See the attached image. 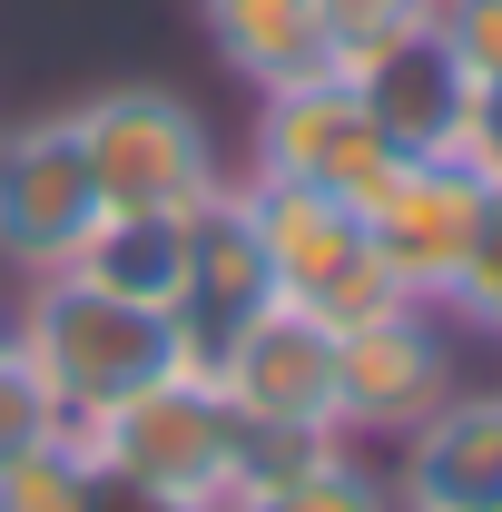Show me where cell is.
<instances>
[{"label":"cell","mask_w":502,"mask_h":512,"mask_svg":"<svg viewBox=\"0 0 502 512\" xmlns=\"http://www.w3.org/2000/svg\"><path fill=\"white\" fill-rule=\"evenodd\" d=\"M10 345H20V365L40 375V394L60 404L69 434H89L109 404H128L138 384H158L168 365H188L178 316L128 306V296H99V286H79L69 266L10 286Z\"/></svg>","instance_id":"cell-1"},{"label":"cell","mask_w":502,"mask_h":512,"mask_svg":"<svg viewBox=\"0 0 502 512\" xmlns=\"http://www.w3.org/2000/svg\"><path fill=\"white\" fill-rule=\"evenodd\" d=\"M79 158L99 207H138V217H197L207 197L237 178V158L217 148V128L188 89L168 79H89L69 99Z\"/></svg>","instance_id":"cell-2"},{"label":"cell","mask_w":502,"mask_h":512,"mask_svg":"<svg viewBox=\"0 0 502 512\" xmlns=\"http://www.w3.org/2000/svg\"><path fill=\"white\" fill-rule=\"evenodd\" d=\"M89 453L119 463V473H138L148 493L207 512L247 473V424L227 414V394H217L207 365H168L158 384H138L128 404H109V414L89 424Z\"/></svg>","instance_id":"cell-3"},{"label":"cell","mask_w":502,"mask_h":512,"mask_svg":"<svg viewBox=\"0 0 502 512\" xmlns=\"http://www.w3.org/2000/svg\"><path fill=\"white\" fill-rule=\"evenodd\" d=\"M207 375L227 394V414L247 424L256 444H345V384H335V325L296 306V296H276V306H256L217 355H207Z\"/></svg>","instance_id":"cell-4"},{"label":"cell","mask_w":502,"mask_h":512,"mask_svg":"<svg viewBox=\"0 0 502 512\" xmlns=\"http://www.w3.org/2000/svg\"><path fill=\"white\" fill-rule=\"evenodd\" d=\"M237 207H247V227H256V256H266L276 296L315 306L325 325H355V316H375V306H404V286L375 266V237H365V217H355L345 197L237 168Z\"/></svg>","instance_id":"cell-5"},{"label":"cell","mask_w":502,"mask_h":512,"mask_svg":"<svg viewBox=\"0 0 502 512\" xmlns=\"http://www.w3.org/2000/svg\"><path fill=\"white\" fill-rule=\"evenodd\" d=\"M256 178H296V188L345 197L355 217L384 197V178L404 168V148L365 119V99L335 79V69H306L286 89H256V119H247V158Z\"/></svg>","instance_id":"cell-6"},{"label":"cell","mask_w":502,"mask_h":512,"mask_svg":"<svg viewBox=\"0 0 502 512\" xmlns=\"http://www.w3.org/2000/svg\"><path fill=\"white\" fill-rule=\"evenodd\" d=\"M335 384H345V444H404L443 394L463 384V335L443 325V306H375V316L335 325Z\"/></svg>","instance_id":"cell-7"},{"label":"cell","mask_w":502,"mask_h":512,"mask_svg":"<svg viewBox=\"0 0 502 512\" xmlns=\"http://www.w3.org/2000/svg\"><path fill=\"white\" fill-rule=\"evenodd\" d=\"M335 79L365 99V119L404 148V158H463V138H473V99H483V79L453 60V40H443L434 20H394V30H365V40H345L335 50Z\"/></svg>","instance_id":"cell-8"},{"label":"cell","mask_w":502,"mask_h":512,"mask_svg":"<svg viewBox=\"0 0 502 512\" xmlns=\"http://www.w3.org/2000/svg\"><path fill=\"white\" fill-rule=\"evenodd\" d=\"M99 188H89V158H79V128L60 109H20L0 119V276H60L69 247L89 237Z\"/></svg>","instance_id":"cell-9"},{"label":"cell","mask_w":502,"mask_h":512,"mask_svg":"<svg viewBox=\"0 0 502 512\" xmlns=\"http://www.w3.org/2000/svg\"><path fill=\"white\" fill-rule=\"evenodd\" d=\"M483 197L493 178L473 158H404L384 197L365 207V237H375V266L414 296V306H443V286L463 276V256L483 237Z\"/></svg>","instance_id":"cell-10"},{"label":"cell","mask_w":502,"mask_h":512,"mask_svg":"<svg viewBox=\"0 0 502 512\" xmlns=\"http://www.w3.org/2000/svg\"><path fill=\"white\" fill-rule=\"evenodd\" d=\"M404 512H502V384H453L434 414L384 444Z\"/></svg>","instance_id":"cell-11"},{"label":"cell","mask_w":502,"mask_h":512,"mask_svg":"<svg viewBox=\"0 0 502 512\" xmlns=\"http://www.w3.org/2000/svg\"><path fill=\"white\" fill-rule=\"evenodd\" d=\"M256 306H276V276H266V256H256V227L247 207H237V178L207 197L188 217V276H178V345H188V365H207Z\"/></svg>","instance_id":"cell-12"},{"label":"cell","mask_w":502,"mask_h":512,"mask_svg":"<svg viewBox=\"0 0 502 512\" xmlns=\"http://www.w3.org/2000/svg\"><path fill=\"white\" fill-rule=\"evenodd\" d=\"M207 512H404V493L365 444H256L247 434V473Z\"/></svg>","instance_id":"cell-13"},{"label":"cell","mask_w":502,"mask_h":512,"mask_svg":"<svg viewBox=\"0 0 502 512\" xmlns=\"http://www.w3.org/2000/svg\"><path fill=\"white\" fill-rule=\"evenodd\" d=\"M188 10H197V30H207V50H217V69H227L247 99L335 60L315 0H188Z\"/></svg>","instance_id":"cell-14"},{"label":"cell","mask_w":502,"mask_h":512,"mask_svg":"<svg viewBox=\"0 0 502 512\" xmlns=\"http://www.w3.org/2000/svg\"><path fill=\"white\" fill-rule=\"evenodd\" d=\"M69 276L128 296V306H178V276H188V217H138V207H99L89 237L69 247Z\"/></svg>","instance_id":"cell-15"},{"label":"cell","mask_w":502,"mask_h":512,"mask_svg":"<svg viewBox=\"0 0 502 512\" xmlns=\"http://www.w3.org/2000/svg\"><path fill=\"white\" fill-rule=\"evenodd\" d=\"M443 325L463 335V345H502V178L483 197V237L463 256V276L443 286Z\"/></svg>","instance_id":"cell-16"},{"label":"cell","mask_w":502,"mask_h":512,"mask_svg":"<svg viewBox=\"0 0 502 512\" xmlns=\"http://www.w3.org/2000/svg\"><path fill=\"white\" fill-rule=\"evenodd\" d=\"M79 473H89V434H50V444L0 463V512H79Z\"/></svg>","instance_id":"cell-17"},{"label":"cell","mask_w":502,"mask_h":512,"mask_svg":"<svg viewBox=\"0 0 502 512\" xmlns=\"http://www.w3.org/2000/svg\"><path fill=\"white\" fill-rule=\"evenodd\" d=\"M50 434H60V404L40 394L30 365H20V345H0V463L30 453V444H50Z\"/></svg>","instance_id":"cell-18"},{"label":"cell","mask_w":502,"mask_h":512,"mask_svg":"<svg viewBox=\"0 0 502 512\" xmlns=\"http://www.w3.org/2000/svg\"><path fill=\"white\" fill-rule=\"evenodd\" d=\"M434 30L453 40V60L473 69L483 89L502 79V0H434Z\"/></svg>","instance_id":"cell-19"},{"label":"cell","mask_w":502,"mask_h":512,"mask_svg":"<svg viewBox=\"0 0 502 512\" xmlns=\"http://www.w3.org/2000/svg\"><path fill=\"white\" fill-rule=\"evenodd\" d=\"M315 20H325V40L345 50V40L394 30V20H434V0H315Z\"/></svg>","instance_id":"cell-20"},{"label":"cell","mask_w":502,"mask_h":512,"mask_svg":"<svg viewBox=\"0 0 502 512\" xmlns=\"http://www.w3.org/2000/svg\"><path fill=\"white\" fill-rule=\"evenodd\" d=\"M79 512H188V503L148 493L138 473H119V463H99V453H89V473H79Z\"/></svg>","instance_id":"cell-21"},{"label":"cell","mask_w":502,"mask_h":512,"mask_svg":"<svg viewBox=\"0 0 502 512\" xmlns=\"http://www.w3.org/2000/svg\"><path fill=\"white\" fill-rule=\"evenodd\" d=\"M463 158H473L483 178H502V79L473 99V138H463Z\"/></svg>","instance_id":"cell-22"},{"label":"cell","mask_w":502,"mask_h":512,"mask_svg":"<svg viewBox=\"0 0 502 512\" xmlns=\"http://www.w3.org/2000/svg\"><path fill=\"white\" fill-rule=\"evenodd\" d=\"M0 345H10V276H0Z\"/></svg>","instance_id":"cell-23"}]
</instances>
